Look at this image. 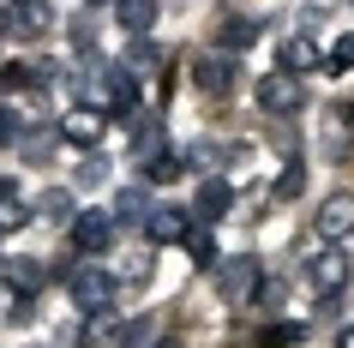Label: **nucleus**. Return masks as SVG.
<instances>
[{"label":"nucleus","instance_id":"nucleus-1","mask_svg":"<svg viewBox=\"0 0 354 348\" xmlns=\"http://www.w3.org/2000/svg\"><path fill=\"white\" fill-rule=\"evenodd\" d=\"M48 24H55L48 0H12V6H0V37H12V42H37Z\"/></svg>","mask_w":354,"mask_h":348},{"label":"nucleus","instance_id":"nucleus-2","mask_svg":"<svg viewBox=\"0 0 354 348\" xmlns=\"http://www.w3.org/2000/svg\"><path fill=\"white\" fill-rule=\"evenodd\" d=\"M66 289H73V306H78V312H109V300H114V276H109V271H96V264H78Z\"/></svg>","mask_w":354,"mask_h":348},{"label":"nucleus","instance_id":"nucleus-3","mask_svg":"<svg viewBox=\"0 0 354 348\" xmlns=\"http://www.w3.org/2000/svg\"><path fill=\"white\" fill-rule=\"evenodd\" d=\"M259 282H264V271H259V258H252V253L228 258V271H223V300H228V306H252V300H259Z\"/></svg>","mask_w":354,"mask_h":348},{"label":"nucleus","instance_id":"nucleus-4","mask_svg":"<svg viewBox=\"0 0 354 348\" xmlns=\"http://www.w3.org/2000/svg\"><path fill=\"white\" fill-rule=\"evenodd\" d=\"M259 109H264V114H295V109H306L300 78H295V73H264V78H259Z\"/></svg>","mask_w":354,"mask_h":348},{"label":"nucleus","instance_id":"nucleus-5","mask_svg":"<svg viewBox=\"0 0 354 348\" xmlns=\"http://www.w3.org/2000/svg\"><path fill=\"white\" fill-rule=\"evenodd\" d=\"M313 282H318V294H324V306H330L336 294L348 289V253H336L330 240H324V253L313 258Z\"/></svg>","mask_w":354,"mask_h":348},{"label":"nucleus","instance_id":"nucleus-6","mask_svg":"<svg viewBox=\"0 0 354 348\" xmlns=\"http://www.w3.org/2000/svg\"><path fill=\"white\" fill-rule=\"evenodd\" d=\"M192 84L205 96H223L228 84H234V55H223V48H210V55L192 60Z\"/></svg>","mask_w":354,"mask_h":348},{"label":"nucleus","instance_id":"nucleus-7","mask_svg":"<svg viewBox=\"0 0 354 348\" xmlns=\"http://www.w3.org/2000/svg\"><path fill=\"white\" fill-rule=\"evenodd\" d=\"M73 246H78V253H109V246H114V217H109V210H84V217H73Z\"/></svg>","mask_w":354,"mask_h":348},{"label":"nucleus","instance_id":"nucleus-8","mask_svg":"<svg viewBox=\"0 0 354 348\" xmlns=\"http://www.w3.org/2000/svg\"><path fill=\"white\" fill-rule=\"evenodd\" d=\"M187 228H192V217L180 210V204H156V210L145 217V235L156 240V246H180V240H187Z\"/></svg>","mask_w":354,"mask_h":348},{"label":"nucleus","instance_id":"nucleus-9","mask_svg":"<svg viewBox=\"0 0 354 348\" xmlns=\"http://www.w3.org/2000/svg\"><path fill=\"white\" fill-rule=\"evenodd\" d=\"M228 204H234V186H228L223 174H210V181L198 186V199H192L187 217H192V222H216V217H228Z\"/></svg>","mask_w":354,"mask_h":348},{"label":"nucleus","instance_id":"nucleus-10","mask_svg":"<svg viewBox=\"0 0 354 348\" xmlns=\"http://www.w3.org/2000/svg\"><path fill=\"white\" fill-rule=\"evenodd\" d=\"M313 222H318V235H324V240L348 235V228H354V192H336V199H324Z\"/></svg>","mask_w":354,"mask_h":348},{"label":"nucleus","instance_id":"nucleus-11","mask_svg":"<svg viewBox=\"0 0 354 348\" xmlns=\"http://www.w3.org/2000/svg\"><path fill=\"white\" fill-rule=\"evenodd\" d=\"M127 132H132V156H138V163H150V156H162V150H168V132H162L156 114H138Z\"/></svg>","mask_w":354,"mask_h":348},{"label":"nucleus","instance_id":"nucleus-12","mask_svg":"<svg viewBox=\"0 0 354 348\" xmlns=\"http://www.w3.org/2000/svg\"><path fill=\"white\" fill-rule=\"evenodd\" d=\"M0 276H6V289L19 294V300H37L42 294V264H30V258H6Z\"/></svg>","mask_w":354,"mask_h":348},{"label":"nucleus","instance_id":"nucleus-13","mask_svg":"<svg viewBox=\"0 0 354 348\" xmlns=\"http://www.w3.org/2000/svg\"><path fill=\"white\" fill-rule=\"evenodd\" d=\"M24 222H30V204H24L19 181H0V235H19Z\"/></svg>","mask_w":354,"mask_h":348},{"label":"nucleus","instance_id":"nucleus-14","mask_svg":"<svg viewBox=\"0 0 354 348\" xmlns=\"http://www.w3.org/2000/svg\"><path fill=\"white\" fill-rule=\"evenodd\" d=\"M114 19H120V30L145 37L150 24H156V0H114Z\"/></svg>","mask_w":354,"mask_h":348},{"label":"nucleus","instance_id":"nucleus-15","mask_svg":"<svg viewBox=\"0 0 354 348\" xmlns=\"http://www.w3.org/2000/svg\"><path fill=\"white\" fill-rule=\"evenodd\" d=\"M313 66H324V60H318V48H313V42H306V37H288V42H282V66H277V73H313Z\"/></svg>","mask_w":354,"mask_h":348},{"label":"nucleus","instance_id":"nucleus-16","mask_svg":"<svg viewBox=\"0 0 354 348\" xmlns=\"http://www.w3.org/2000/svg\"><path fill=\"white\" fill-rule=\"evenodd\" d=\"M150 210H156V204H150L145 186H127V192H120V210H114V228H120V222H127V228H145Z\"/></svg>","mask_w":354,"mask_h":348},{"label":"nucleus","instance_id":"nucleus-17","mask_svg":"<svg viewBox=\"0 0 354 348\" xmlns=\"http://www.w3.org/2000/svg\"><path fill=\"white\" fill-rule=\"evenodd\" d=\"M348 132H354L348 102H330V114H324V150H348Z\"/></svg>","mask_w":354,"mask_h":348},{"label":"nucleus","instance_id":"nucleus-18","mask_svg":"<svg viewBox=\"0 0 354 348\" xmlns=\"http://www.w3.org/2000/svg\"><path fill=\"white\" fill-rule=\"evenodd\" d=\"M60 138H66V145H84V150H91L96 138H102V114H73V120L60 127Z\"/></svg>","mask_w":354,"mask_h":348},{"label":"nucleus","instance_id":"nucleus-19","mask_svg":"<svg viewBox=\"0 0 354 348\" xmlns=\"http://www.w3.org/2000/svg\"><path fill=\"white\" fill-rule=\"evenodd\" d=\"M180 168H187V163H180V150H162V156H150V163H145V181L150 186H168V181H180Z\"/></svg>","mask_w":354,"mask_h":348},{"label":"nucleus","instance_id":"nucleus-20","mask_svg":"<svg viewBox=\"0 0 354 348\" xmlns=\"http://www.w3.org/2000/svg\"><path fill=\"white\" fill-rule=\"evenodd\" d=\"M187 258L198 264V271H210V264H216V240H210V228H198V222L187 228Z\"/></svg>","mask_w":354,"mask_h":348},{"label":"nucleus","instance_id":"nucleus-21","mask_svg":"<svg viewBox=\"0 0 354 348\" xmlns=\"http://www.w3.org/2000/svg\"><path fill=\"white\" fill-rule=\"evenodd\" d=\"M252 37H259V24H252V19H223V24H216V42H223V55H228V48H246Z\"/></svg>","mask_w":354,"mask_h":348},{"label":"nucleus","instance_id":"nucleus-22","mask_svg":"<svg viewBox=\"0 0 354 348\" xmlns=\"http://www.w3.org/2000/svg\"><path fill=\"white\" fill-rule=\"evenodd\" d=\"M156 336H162V324H156V318H132L127 330H120V348H156Z\"/></svg>","mask_w":354,"mask_h":348},{"label":"nucleus","instance_id":"nucleus-23","mask_svg":"<svg viewBox=\"0 0 354 348\" xmlns=\"http://www.w3.org/2000/svg\"><path fill=\"white\" fill-rule=\"evenodd\" d=\"M270 192H277V199H300V192H306V163L295 156V163L277 174V186H270Z\"/></svg>","mask_w":354,"mask_h":348},{"label":"nucleus","instance_id":"nucleus-24","mask_svg":"<svg viewBox=\"0 0 354 348\" xmlns=\"http://www.w3.org/2000/svg\"><path fill=\"white\" fill-rule=\"evenodd\" d=\"M37 210H42L48 222H66V217H73V192L55 186V192H42V199H37Z\"/></svg>","mask_w":354,"mask_h":348},{"label":"nucleus","instance_id":"nucleus-25","mask_svg":"<svg viewBox=\"0 0 354 348\" xmlns=\"http://www.w3.org/2000/svg\"><path fill=\"white\" fill-rule=\"evenodd\" d=\"M295 342H306V324H270L259 336V348H295Z\"/></svg>","mask_w":354,"mask_h":348},{"label":"nucleus","instance_id":"nucleus-26","mask_svg":"<svg viewBox=\"0 0 354 348\" xmlns=\"http://www.w3.org/2000/svg\"><path fill=\"white\" fill-rule=\"evenodd\" d=\"M60 132H24L19 145H24V163H48V150H55Z\"/></svg>","mask_w":354,"mask_h":348},{"label":"nucleus","instance_id":"nucleus-27","mask_svg":"<svg viewBox=\"0 0 354 348\" xmlns=\"http://www.w3.org/2000/svg\"><path fill=\"white\" fill-rule=\"evenodd\" d=\"M109 181V156H84L78 163V186H102Z\"/></svg>","mask_w":354,"mask_h":348},{"label":"nucleus","instance_id":"nucleus-28","mask_svg":"<svg viewBox=\"0 0 354 348\" xmlns=\"http://www.w3.org/2000/svg\"><path fill=\"white\" fill-rule=\"evenodd\" d=\"M324 66H330V73H354V37H336V48H330Z\"/></svg>","mask_w":354,"mask_h":348},{"label":"nucleus","instance_id":"nucleus-29","mask_svg":"<svg viewBox=\"0 0 354 348\" xmlns=\"http://www.w3.org/2000/svg\"><path fill=\"white\" fill-rule=\"evenodd\" d=\"M156 48H150V42H138V48H127V73H150V66H156Z\"/></svg>","mask_w":354,"mask_h":348},{"label":"nucleus","instance_id":"nucleus-30","mask_svg":"<svg viewBox=\"0 0 354 348\" xmlns=\"http://www.w3.org/2000/svg\"><path fill=\"white\" fill-rule=\"evenodd\" d=\"M24 138V120H19V109H0V145H19Z\"/></svg>","mask_w":354,"mask_h":348},{"label":"nucleus","instance_id":"nucleus-31","mask_svg":"<svg viewBox=\"0 0 354 348\" xmlns=\"http://www.w3.org/2000/svg\"><path fill=\"white\" fill-rule=\"evenodd\" d=\"M73 42L84 48V55H96V24L91 19H73Z\"/></svg>","mask_w":354,"mask_h":348},{"label":"nucleus","instance_id":"nucleus-32","mask_svg":"<svg viewBox=\"0 0 354 348\" xmlns=\"http://www.w3.org/2000/svg\"><path fill=\"white\" fill-rule=\"evenodd\" d=\"M180 163H192V168H210V163H216V145H205V138H198V145H192L187 156H180Z\"/></svg>","mask_w":354,"mask_h":348},{"label":"nucleus","instance_id":"nucleus-33","mask_svg":"<svg viewBox=\"0 0 354 348\" xmlns=\"http://www.w3.org/2000/svg\"><path fill=\"white\" fill-rule=\"evenodd\" d=\"M150 276V258H127V282H145Z\"/></svg>","mask_w":354,"mask_h":348},{"label":"nucleus","instance_id":"nucleus-34","mask_svg":"<svg viewBox=\"0 0 354 348\" xmlns=\"http://www.w3.org/2000/svg\"><path fill=\"white\" fill-rule=\"evenodd\" d=\"M336 348H354V324H348V330H342V336H336Z\"/></svg>","mask_w":354,"mask_h":348},{"label":"nucleus","instance_id":"nucleus-35","mask_svg":"<svg viewBox=\"0 0 354 348\" xmlns=\"http://www.w3.org/2000/svg\"><path fill=\"white\" fill-rule=\"evenodd\" d=\"M156 348H180V342H174V336H156Z\"/></svg>","mask_w":354,"mask_h":348},{"label":"nucleus","instance_id":"nucleus-36","mask_svg":"<svg viewBox=\"0 0 354 348\" xmlns=\"http://www.w3.org/2000/svg\"><path fill=\"white\" fill-rule=\"evenodd\" d=\"M84 6H102V0H84Z\"/></svg>","mask_w":354,"mask_h":348}]
</instances>
